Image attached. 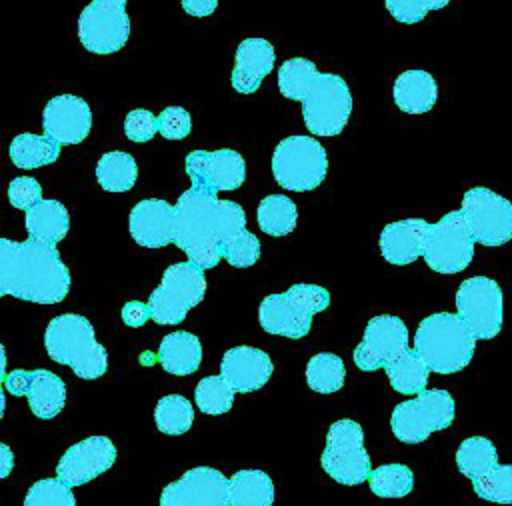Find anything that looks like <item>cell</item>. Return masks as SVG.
Returning a JSON list of instances; mask_svg holds the SVG:
<instances>
[{
    "label": "cell",
    "instance_id": "6da1fadb",
    "mask_svg": "<svg viewBox=\"0 0 512 506\" xmlns=\"http://www.w3.org/2000/svg\"><path fill=\"white\" fill-rule=\"evenodd\" d=\"M70 270L54 244L0 238V296L58 304L70 292Z\"/></svg>",
    "mask_w": 512,
    "mask_h": 506
},
{
    "label": "cell",
    "instance_id": "7a4b0ae2",
    "mask_svg": "<svg viewBox=\"0 0 512 506\" xmlns=\"http://www.w3.org/2000/svg\"><path fill=\"white\" fill-rule=\"evenodd\" d=\"M278 90L284 98L302 102L306 128L314 136H336L352 114V94L346 80L318 72L306 58H290L278 68Z\"/></svg>",
    "mask_w": 512,
    "mask_h": 506
},
{
    "label": "cell",
    "instance_id": "3957f363",
    "mask_svg": "<svg viewBox=\"0 0 512 506\" xmlns=\"http://www.w3.org/2000/svg\"><path fill=\"white\" fill-rule=\"evenodd\" d=\"M174 244L202 270L218 266L224 258L220 200L206 188L190 186L176 200Z\"/></svg>",
    "mask_w": 512,
    "mask_h": 506
},
{
    "label": "cell",
    "instance_id": "277c9868",
    "mask_svg": "<svg viewBox=\"0 0 512 506\" xmlns=\"http://www.w3.org/2000/svg\"><path fill=\"white\" fill-rule=\"evenodd\" d=\"M44 348L52 362L70 366L82 380H96L108 370V352L96 340L92 322L80 314L54 316L44 330Z\"/></svg>",
    "mask_w": 512,
    "mask_h": 506
},
{
    "label": "cell",
    "instance_id": "5b68a950",
    "mask_svg": "<svg viewBox=\"0 0 512 506\" xmlns=\"http://www.w3.org/2000/svg\"><path fill=\"white\" fill-rule=\"evenodd\" d=\"M476 338L458 314L436 312L426 316L414 334V350L430 372L456 374L474 356Z\"/></svg>",
    "mask_w": 512,
    "mask_h": 506
},
{
    "label": "cell",
    "instance_id": "8992f818",
    "mask_svg": "<svg viewBox=\"0 0 512 506\" xmlns=\"http://www.w3.org/2000/svg\"><path fill=\"white\" fill-rule=\"evenodd\" d=\"M330 304V292L316 284H294L286 292L268 294L258 308V322L268 334L304 338L310 332L314 314Z\"/></svg>",
    "mask_w": 512,
    "mask_h": 506
},
{
    "label": "cell",
    "instance_id": "52a82bcc",
    "mask_svg": "<svg viewBox=\"0 0 512 506\" xmlns=\"http://www.w3.org/2000/svg\"><path fill=\"white\" fill-rule=\"evenodd\" d=\"M204 294L206 278L198 264L192 260L170 264L148 298L152 320L160 326L180 324L204 300Z\"/></svg>",
    "mask_w": 512,
    "mask_h": 506
},
{
    "label": "cell",
    "instance_id": "ba28073f",
    "mask_svg": "<svg viewBox=\"0 0 512 506\" xmlns=\"http://www.w3.org/2000/svg\"><path fill=\"white\" fill-rule=\"evenodd\" d=\"M328 172L324 146L310 136L282 138L272 154V174L278 186L290 192H310Z\"/></svg>",
    "mask_w": 512,
    "mask_h": 506
},
{
    "label": "cell",
    "instance_id": "9c48e42d",
    "mask_svg": "<svg viewBox=\"0 0 512 506\" xmlns=\"http://www.w3.org/2000/svg\"><path fill=\"white\" fill-rule=\"evenodd\" d=\"M456 414L454 398L448 390L432 388L416 398L394 406L390 416L392 434L404 444H420L432 432L446 430Z\"/></svg>",
    "mask_w": 512,
    "mask_h": 506
},
{
    "label": "cell",
    "instance_id": "30bf717a",
    "mask_svg": "<svg viewBox=\"0 0 512 506\" xmlns=\"http://www.w3.org/2000/svg\"><path fill=\"white\" fill-rule=\"evenodd\" d=\"M324 472L344 486H358L372 474L370 456L364 448V430L358 422L342 418L330 424L320 458Z\"/></svg>",
    "mask_w": 512,
    "mask_h": 506
},
{
    "label": "cell",
    "instance_id": "8fae6325",
    "mask_svg": "<svg viewBox=\"0 0 512 506\" xmlns=\"http://www.w3.org/2000/svg\"><path fill=\"white\" fill-rule=\"evenodd\" d=\"M474 236L460 210L444 214L438 222L430 224L422 258L426 266L438 274H456L468 268L474 258Z\"/></svg>",
    "mask_w": 512,
    "mask_h": 506
},
{
    "label": "cell",
    "instance_id": "7c38bea8",
    "mask_svg": "<svg viewBox=\"0 0 512 506\" xmlns=\"http://www.w3.org/2000/svg\"><path fill=\"white\" fill-rule=\"evenodd\" d=\"M456 310L476 340H490L502 328L504 296L498 282L486 276H472L456 290Z\"/></svg>",
    "mask_w": 512,
    "mask_h": 506
},
{
    "label": "cell",
    "instance_id": "4fadbf2b",
    "mask_svg": "<svg viewBox=\"0 0 512 506\" xmlns=\"http://www.w3.org/2000/svg\"><path fill=\"white\" fill-rule=\"evenodd\" d=\"M462 216L482 246H502L512 240V202L490 188L474 186L462 196Z\"/></svg>",
    "mask_w": 512,
    "mask_h": 506
},
{
    "label": "cell",
    "instance_id": "5bb4252c",
    "mask_svg": "<svg viewBox=\"0 0 512 506\" xmlns=\"http://www.w3.org/2000/svg\"><path fill=\"white\" fill-rule=\"evenodd\" d=\"M130 18L124 0H94L78 18V38L92 54H114L128 42Z\"/></svg>",
    "mask_w": 512,
    "mask_h": 506
},
{
    "label": "cell",
    "instance_id": "9a60e30c",
    "mask_svg": "<svg viewBox=\"0 0 512 506\" xmlns=\"http://www.w3.org/2000/svg\"><path fill=\"white\" fill-rule=\"evenodd\" d=\"M408 350V328L404 320L380 314L368 320L362 342L354 348V364L364 372L384 368Z\"/></svg>",
    "mask_w": 512,
    "mask_h": 506
},
{
    "label": "cell",
    "instance_id": "2e32d148",
    "mask_svg": "<svg viewBox=\"0 0 512 506\" xmlns=\"http://www.w3.org/2000/svg\"><path fill=\"white\" fill-rule=\"evenodd\" d=\"M184 168L194 188H206L214 194L236 190L246 180V162L232 148L194 150L186 156Z\"/></svg>",
    "mask_w": 512,
    "mask_h": 506
},
{
    "label": "cell",
    "instance_id": "e0dca14e",
    "mask_svg": "<svg viewBox=\"0 0 512 506\" xmlns=\"http://www.w3.org/2000/svg\"><path fill=\"white\" fill-rule=\"evenodd\" d=\"M228 492L230 478L216 468L196 466L164 486L160 506H230Z\"/></svg>",
    "mask_w": 512,
    "mask_h": 506
},
{
    "label": "cell",
    "instance_id": "ac0fdd59",
    "mask_svg": "<svg viewBox=\"0 0 512 506\" xmlns=\"http://www.w3.org/2000/svg\"><path fill=\"white\" fill-rule=\"evenodd\" d=\"M118 450L108 436H90L72 444L56 464V478L68 486H82L110 470Z\"/></svg>",
    "mask_w": 512,
    "mask_h": 506
},
{
    "label": "cell",
    "instance_id": "d6986e66",
    "mask_svg": "<svg viewBox=\"0 0 512 506\" xmlns=\"http://www.w3.org/2000/svg\"><path fill=\"white\" fill-rule=\"evenodd\" d=\"M44 136L60 146L80 144L92 128V110L88 102L74 94H60L46 102L42 110Z\"/></svg>",
    "mask_w": 512,
    "mask_h": 506
},
{
    "label": "cell",
    "instance_id": "ffe728a7",
    "mask_svg": "<svg viewBox=\"0 0 512 506\" xmlns=\"http://www.w3.org/2000/svg\"><path fill=\"white\" fill-rule=\"evenodd\" d=\"M128 228L134 242L144 248L174 244L176 208L160 198L140 200L128 216Z\"/></svg>",
    "mask_w": 512,
    "mask_h": 506
},
{
    "label": "cell",
    "instance_id": "44dd1931",
    "mask_svg": "<svg viewBox=\"0 0 512 506\" xmlns=\"http://www.w3.org/2000/svg\"><path fill=\"white\" fill-rule=\"evenodd\" d=\"M274 372L270 356L252 346H234L224 352L220 360V376L238 394H248L260 390Z\"/></svg>",
    "mask_w": 512,
    "mask_h": 506
},
{
    "label": "cell",
    "instance_id": "7402d4cb",
    "mask_svg": "<svg viewBox=\"0 0 512 506\" xmlns=\"http://www.w3.org/2000/svg\"><path fill=\"white\" fill-rule=\"evenodd\" d=\"M276 62L274 46L266 38H246L238 44L232 68V88L240 94H252L272 72Z\"/></svg>",
    "mask_w": 512,
    "mask_h": 506
},
{
    "label": "cell",
    "instance_id": "603a6c76",
    "mask_svg": "<svg viewBox=\"0 0 512 506\" xmlns=\"http://www.w3.org/2000/svg\"><path fill=\"white\" fill-rule=\"evenodd\" d=\"M430 224L422 218L390 222L380 232V254L392 266L416 262L424 250V238Z\"/></svg>",
    "mask_w": 512,
    "mask_h": 506
},
{
    "label": "cell",
    "instance_id": "cb8c5ba5",
    "mask_svg": "<svg viewBox=\"0 0 512 506\" xmlns=\"http://www.w3.org/2000/svg\"><path fill=\"white\" fill-rule=\"evenodd\" d=\"M392 94L402 112L424 114L436 104L438 84L426 70H406L394 80Z\"/></svg>",
    "mask_w": 512,
    "mask_h": 506
},
{
    "label": "cell",
    "instance_id": "d4e9b609",
    "mask_svg": "<svg viewBox=\"0 0 512 506\" xmlns=\"http://www.w3.org/2000/svg\"><path fill=\"white\" fill-rule=\"evenodd\" d=\"M160 366L174 376H188L200 368L202 344L192 332H170L158 346Z\"/></svg>",
    "mask_w": 512,
    "mask_h": 506
},
{
    "label": "cell",
    "instance_id": "484cf974",
    "mask_svg": "<svg viewBox=\"0 0 512 506\" xmlns=\"http://www.w3.org/2000/svg\"><path fill=\"white\" fill-rule=\"evenodd\" d=\"M26 232L42 244H58L70 228V214L58 200H42L26 212Z\"/></svg>",
    "mask_w": 512,
    "mask_h": 506
},
{
    "label": "cell",
    "instance_id": "4316f807",
    "mask_svg": "<svg viewBox=\"0 0 512 506\" xmlns=\"http://www.w3.org/2000/svg\"><path fill=\"white\" fill-rule=\"evenodd\" d=\"M26 398L36 418L50 420L64 410L66 384L58 374L46 368H36L32 370V384Z\"/></svg>",
    "mask_w": 512,
    "mask_h": 506
},
{
    "label": "cell",
    "instance_id": "83f0119b",
    "mask_svg": "<svg viewBox=\"0 0 512 506\" xmlns=\"http://www.w3.org/2000/svg\"><path fill=\"white\" fill-rule=\"evenodd\" d=\"M230 506H272L274 482L264 470H238L230 476Z\"/></svg>",
    "mask_w": 512,
    "mask_h": 506
},
{
    "label": "cell",
    "instance_id": "f1b7e54d",
    "mask_svg": "<svg viewBox=\"0 0 512 506\" xmlns=\"http://www.w3.org/2000/svg\"><path fill=\"white\" fill-rule=\"evenodd\" d=\"M10 160L16 168L32 170L46 164H52L60 156V144L48 136H38L30 132H22L10 142Z\"/></svg>",
    "mask_w": 512,
    "mask_h": 506
},
{
    "label": "cell",
    "instance_id": "f546056e",
    "mask_svg": "<svg viewBox=\"0 0 512 506\" xmlns=\"http://www.w3.org/2000/svg\"><path fill=\"white\" fill-rule=\"evenodd\" d=\"M96 180L106 192H128L138 178V166L132 154L122 150L104 152L96 162Z\"/></svg>",
    "mask_w": 512,
    "mask_h": 506
},
{
    "label": "cell",
    "instance_id": "4dcf8cb0",
    "mask_svg": "<svg viewBox=\"0 0 512 506\" xmlns=\"http://www.w3.org/2000/svg\"><path fill=\"white\" fill-rule=\"evenodd\" d=\"M384 372L390 380V386L400 394H420L426 390L430 368L428 364L416 354V350H406L396 360L384 366Z\"/></svg>",
    "mask_w": 512,
    "mask_h": 506
},
{
    "label": "cell",
    "instance_id": "1f68e13d",
    "mask_svg": "<svg viewBox=\"0 0 512 506\" xmlns=\"http://www.w3.org/2000/svg\"><path fill=\"white\" fill-rule=\"evenodd\" d=\"M258 226L268 236H288L296 228V204L284 194H268L260 200L256 210Z\"/></svg>",
    "mask_w": 512,
    "mask_h": 506
},
{
    "label": "cell",
    "instance_id": "d6a6232c",
    "mask_svg": "<svg viewBox=\"0 0 512 506\" xmlns=\"http://www.w3.org/2000/svg\"><path fill=\"white\" fill-rule=\"evenodd\" d=\"M456 466L474 482L498 466L496 446L484 436H470L456 450Z\"/></svg>",
    "mask_w": 512,
    "mask_h": 506
},
{
    "label": "cell",
    "instance_id": "836d02e7",
    "mask_svg": "<svg viewBox=\"0 0 512 506\" xmlns=\"http://www.w3.org/2000/svg\"><path fill=\"white\" fill-rule=\"evenodd\" d=\"M346 368L340 356L332 352L314 354L306 364V384L318 394H334L344 386Z\"/></svg>",
    "mask_w": 512,
    "mask_h": 506
},
{
    "label": "cell",
    "instance_id": "e575fe53",
    "mask_svg": "<svg viewBox=\"0 0 512 506\" xmlns=\"http://www.w3.org/2000/svg\"><path fill=\"white\" fill-rule=\"evenodd\" d=\"M154 422L162 434L180 436L192 428L194 410L192 402L180 394L162 396L154 408Z\"/></svg>",
    "mask_w": 512,
    "mask_h": 506
},
{
    "label": "cell",
    "instance_id": "d590c367",
    "mask_svg": "<svg viewBox=\"0 0 512 506\" xmlns=\"http://www.w3.org/2000/svg\"><path fill=\"white\" fill-rule=\"evenodd\" d=\"M368 486L380 498H404L414 490V472L406 464H382L372 470Z\"/></svg>",
    "mask_w": 512,
    "mask_h": 506
},
{
    "label": "cell",
    "instance_id": "8d00e7d4",
    "mask_svg": "<svg viewBox=\"0 0 512 506\" xmlns=\"http://www.w3.org/2000/svg\"><path fill=\"white\" fill-rule=\"evenodd\" d=\"M234 390L222 376H206L196 384L194 400L198 410L210 416H220L230 412L234 404Z\"/></svg>",
    "mask_w": 512,
    "mask_h": 506
},
{
    "label": "cell",
    "instance_id": "74e56055",
    "mask_svg": "<svg viewBox=\"0 0 512 506\" xmlns=\"http://www.w3.org/2000/svg\"><path fill=\"white\" fill-rule=\"evenodd\" d=\"M474 492L494 504H512V464H498L472 482Z\"/></svg>",
    "mask_w": 512,
    "mask_h": 506
},
{
    "label": "cell",
    "instance_id": "f35d334b",
    "mask_svg": "<svg viewBox=\"0 0 512 506\" xmlns=\"http://www.w3.org/2000/svg\"><path fill=\"white\" fill-rule=\"evenodd\" d=\"M24 506H76V498L60 478H42L28 488Z\"/></svg>",
    "mask_w": 512,
    "mask_h": 506
},
{
    "label": "cell",
    "instance_id": "ab89813d",
    "mask_svg": "<svg viewBox=\"0 0 512 506\" xmlns=\"http://www.w3.org/2000/svg\"><path fill=\"white\" fill-rule=\"evenodd\" d=\"M260 258V240L248 232L242 230L232 240L224 244V260L234 268H248L254 266Z\"/></svg>",
    "mask_w": 512,
    "mask_h": 506
},
{
    "label": "cell",
    "instance_id": "60d3db41",
    "mask_svg": "<svg viewBox=\"0 0 512 506\" xmlns=\"http://www.w3.org/2000/svg\"><path fill=\"white\" fill-rule=\"evenodd\" d=\"M192 130V116L182 106H166L158 114V132L166 140H182Z\"/></svg>",
    "mask_w": 512,
    "mask_h": 506
},
{
    "label": "cell",
    "instance_id": "b9f144b4",
    "mask_svg": "<svg viewBox=\"0 0 512 506\" xmlns=\"http://www.w3.org/2000/svg\"><path fill=\"white\" fill-rule=\"evenodd\" d=\"M158 132V116H154L150 110L136 108L130 110L124 118V134L132 142H148Z\"/></svg>",
    "mask_w": 512,
    "mask_h": 506
},
{
    "label": "cell",
    "instance_id": "7bdbcfd3",
    "mask_svg": "<svg viewBox=\"0 0 512 506\" xmlns=\"http://www.w3.org/2000/svg\"><path fill=\"white\" fill-rule=\"evenodd\" d=\"M444 6H448V2L446 0H436V2H430V0H426V2H422V0H400V2H396V0H386V8H388V12L398 20V22H402V24H416V22H420L430 10H436V8H444Z\"/></svg>",
    "mask_w": 512,
    "mask_h": 506
},
{
    "label": "cell",
    "instance_id": "ee69618b",
    "mask_svg": "<svg viewBox=\"0 0 512 506\" xmlns=\"http://www.w3.org/2000/svg\"><path fill=\"white\" fill-rule=\"evenodd\" d=\"M8 200L14 208L28 212L32 206L42 202V186L30 176H18L8 184Z\"/></svg>",
    "mask_w": 512,
    "mask_h": 506
},
{
    "label": "cell",
    "instance_id": "f6af8a7d",
    "mask_svg": "<svg viewBox=\"0 0 512 506\" xmlns=\"http://www.w3.org/2000/svg\"><path fill=\"white\" fill-rule=\"evenodd\" d=\"M122 322L130 328H140L144 326L148 320H152V314H150V306L148 302H140V300H130L122 306Z\"/></svg>",
    "mask_w": 512,
    "mask_h": 506
},
{
    "label": "cell",
    "instance_id": "bcb514c9",
    "mask_svg": "<svg viewBox=\"0 0 512 506\" xmlns=\"http://www.w3.org/2000/svg\"><path fill=\"white\" fill-rule=\"evenodd\" d=\"M4 388L12 394V396H28L30 384H32V372L28 370H12L2 378Z\"/></svg>",
    "mask_w": 512,
    "mask_h": 506
},
{
    "label": "cell",
    "instance_id": "7dc6e473",
    "mask_svg": "<svg viewBox=\"0 0 512 506\" xmlns=\"http://www.w3.org/2000/svg\"><path fill=\"white\" fill-rule=\"evenodd\" d=\"M216 6H218L216 0H202V2H198V0H192V2L184 0L182 2V8L188 14H192V16H208V14H212L216 10Z\"/></svg>",
    "mask_w": 512,
    "mask_h": 506
},
{
    "label": "cell",
    "instance_id": "c3c4849f",
    "mask_svg": "<svg viewBox=\"0 0 512 506\" xmlns=\"http://www.w3.org/2000/svg\"><path fill=\"white\" fill-rule=\"evenodd\" d=\"M2 454H4V468H2V478H6L10 474V466H12V452L6 444H2Z\"/></svg>",
    "mask_w": 512,
    "mask_h": 506
}]
</instances>
